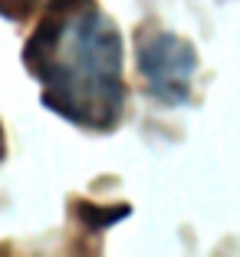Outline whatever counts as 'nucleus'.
I'll use <instances>...</instances> for the list:
<instances>
[{"label": "nucleus", "mask_w": 240, "mask_h": 257, "mask_svg": "<svg viewBox=\"0 0 240 257\" xmlns=\"http://www.w3.org/2000/svg\"><path fill=\"white\" fill-rule=\"evenodd\" d=\"M0 155H4V132H0Z\"/></svg>", "instance_id": "obj_4"}, {"label": "nucleus", "mask_w": 240, "mask_h": 257, "mask_svg": "<svg viewBox=\"0 0 240 257\" xmlns=\"http://www.w3.org/2000/svg\"><path fill=\"white\" fill-rule=\"evenodd\" d=\"M23 66L56 115L89 132L119 125L125 106L122 33L96 0H53L23 46Z\"/></svg>", "instance_id": "obj_1"}, {"label": "nucleus", "mask_w": 240, "mask_h": 257, "mask_svg": "<svg viewBox=\"0 0 240 257\" xmlns=\"http://www.w3.org/2000/svg\"><path fill=\"white\" fill-rule=\"evenodd\" d=\"M194 69H197V56L188 40L165 30L145 33L138 40V73L145 79V89L158 102L184 106L191 99Z\"/></svg>", "instance_id": "obj_2"}, {"label": "nucleus", "mask_w": 240, "mask_h": 257, "mask_svg": "<svg viewBox=\"0 0 240 257\" xmlns=\"http://www.w3.org/2000/svg\"><path fill=\"white\" fill-rule=\"evenodd\" d=\"M50 4L53 0H0V14L7 17V20H27L37 10L50 7Z\"/></svg>", "instance_id": "obj_3"}]
</instances>
